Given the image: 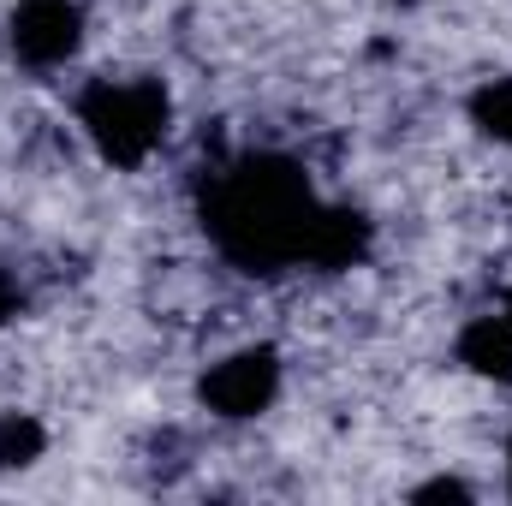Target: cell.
Here are the masks:
<instances>
[{"instance_id":"277c9868","label":"cell","mask_w":512,"mask_h":506,"mask_svg":"<svg viewBox=\"0 0 512 506\" xmlns=\"http://www.w3.org/2000/svg\"><path fill=\"white\" fill-rule=\"evenodd\" d=\"M84 42V12L78 0H18L12 6V54L36 72H54L78 54Z\"/></svg>"},{"instance_id":"9c48e42d","label":"cell","mask_w":512,"mask_h":506,"mask_svg":"<svg viewBox=\"0 0 512 506\" xmlns=\"http://www.w3.org/2000/svg\"><path fill=\"white\" fill-rule=\"evenodd\" d=\"M417 501H471V489H465V483H453V477H435V483H423V489H417Z\"/></svg>"},{"instance_id":"7a4b0ae2","label":"cell","mask_w":512,"mask_h":506,"mask_svg":"<svg viewBox=\"0 0 512 506\" xmlns=\"http://www.w3.org/2000/svg\"><path fill=\"white\" fill-rule=\"evenodd\" d=\"M78 126L96 143V155L108 167H143L173 126V102L161 90V78H96L78 96Z\"/></svg>"},{"instance_id":"30bf717a","label":"cell","mask_w":512,"mask_h":506,"mask_svg":"<svg viewBox=\"0 0 512 506\" xmlns=\"http://www.w3.org/2000/svg\"><path fill=\"white\" fill-rule=\"evenodd\" d=\"M18 310H24V292H18V286H12V280L0 274V328H6V322H12Z\"/></svg>"},{"instance_id":"3957f363","label":"cell","mask_w":512,"mask_h":506,"mask_svg":"<svg viewBox=\"0 0 512 506\" xmlns=\"http://www.w3.org/2000/svg\"><path fill=\"white\" fill-rule=\"evenodd\" d=\"M203 405L227 423H245V417H262L280 393V352L274 346H239L227 352L209 376H203Z\"/></svg>"},{"instance_id":"ba28073f","label":"cell","mask_w":512,"mask_h":506,"mask_svg":"<svg viewBox=\"0 0 512 506\" xmlns=\"http://www.w3.org/2000/svg\"><path fill=\"white\" fill-rule=\"evenodd\" d=\"M471 120H477L483 137H495V143L512 149V78H489V84L471 96Z\"/></svg>"},{"instance_id":"7c38bea8","label":"cell","mask_w":512,"mask_h":506,"mask_svg":"<svg viewBox=\"0 0 512 506\" xmlns=\"http://www.w3.org/2000/svg\"><path fill=\"white\" fill-rule=\"evenodd\" d=\"M501 310H507V316H512V292H507V304H501Z\"/></svg>"},{"instance_id":"6da1fadb","label":"cell","mask_w":512,"mask_h":506,"mask_svg":"<svg viewBox=\"0 0 512 506\" xmlns=\"http://www.w3.org/2000/svg\"><path fill=\"white\" fill-rule=\"evenodd\" d=\"M322 209L328 203L310 191L304 167L274 149H251V155L215 167L197 197L203 233L245 274L310 268V239H316Z\"/></svg>"},{"instance_id":"52a82bcc","label":"cell","mask_w":512,"mask_h":506,"mask_svg":"<svg viewBox=\"0 0 512 506\" xmlns=\"http://www.w3.org/2000/svg\"><path fill=\"white\" fill-rule=\"evenodd\" d=\"M48 447V429L30 411H0V471H24L36 465Z\"/></svg>"},{"instance_id":"8fae6325","label":"cell","mask_w":512,"mask_h":506,"mask_svg":"<svg viewBox=\"0 0 512 506\" xmlns=\"http://www.w3.org/2000/svg\"><path fill=\"white\" fill-rule=\"evenodd\" d=\"M507 495H512V441H507Z\"/></svg>"},{"instance_id":"8992f818","label":"cell","mask_w":512,"mask_h":506,"mask_svg":"<svg viewBox=\"0 0 512 506\" xmlns=\"http://www.w3.org/2000/svg\"><path fill=\"white\" fill-rule=\"evenodd\" d=\"M364 256H370V221L358 209H334L328 203L322 221H316V239H310V268L340 274V268H352Z\"/></svg>"},{"instance_id":"5b68a950","label":"cell","mask_w":512,"mask_h":506,"mask_svg":"<svg viewBox=\"0 0 512 506\" xmlns=\"http://www.w3.org/2000/svg\"><path fill=\"white\" fill-rule=\"evenodd\" d=\"M459 364H465L471 376L495 381V387H512V316L507 310L465 322V334H459Z\"/></svg>"}]
</instances>
